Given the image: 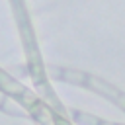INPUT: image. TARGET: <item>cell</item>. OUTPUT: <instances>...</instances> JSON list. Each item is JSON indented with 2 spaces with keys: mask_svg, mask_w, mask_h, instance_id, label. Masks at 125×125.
Returning <instances> with one entry per match:
<instances>
[{
  "mask_svg": "<svg viewBox=\"0 0 125 125\" xmlns=\"http://www.w3.org/2000/svg\"><path fill=\"white\" fill-rule=\"evenodd\" d=\"M0 88H2L4 92H8V94H21V92H23V88H21L16 80L8 78V76L2 74V72H0Z\"/></svg>",
  "mask_w": 125,
  "mask_h": 125,
  "instance_id": "obj_1",
  "label": "cell"
},
{
  "mask_svg": "<svg viewBox=\"0 0 125 125\" xmlns=\"http://www.w3.org/2000/svg\"><path fill=\"white\" fill-rule=\"evenodd\" d=\"M4 98H6V96H4V90H2V88H0V104H2V102H4Z\"/></svg>",
  "mask_w": 125,
  "mask_h": 125,
  "instance_id": "obj_2",
  "label": "cell"
}]
</instances>
